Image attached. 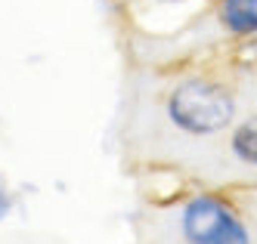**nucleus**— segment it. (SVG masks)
<instances>
[{"label": "nucleus", "mask_w": 257, "mask_h": 244, "mask_svg": "<svg viewBox=\"0 0 257 244\" xmlns=\"http://www.w3.org/2000/svg\"><path fill=\"white\" fill-rule=\"evenodd\" d=\"M7 213H10V195L4 189V179H0V219H4Z\"/></svg>", "instance_id": "nucleus-5"}, {"label": "nucleus", "mask_w": 257, "mask_h": 244, "mask_svg": "<svg viewBox=\"0 0 257 244\" xmlns=\"http://www.w3.org/2000/svg\"><path fill=\"white\" fill-rule=\"evenodd\" d=\"M168 4H177V0H168Z\"/></svg>", "instance_id": "nucleus-6"}, {"label": "nucleus", "mask_w": 257, "mask_h": 244, "mask_svg": "<svg viewBox=\"0 0 257 244\" xmlns=\"http://www.w3.org/2000/svg\"><path fill=\"white\" fill-rule=\"evenodd\" d=\"M220 22L232 34H257V0H220Z\"/></svg>", "instance_id": "nucleus-3"}, {"label": "nucleus", "mask_w": 257, "mask_h": 244, "mask_svg": "<svg viewBox=\"0 0 257 244\" xmlns=\"http://www.w3.org/2000/svg\"><path fill=\"white\" fill-rule=\"evenodd\" d=\"M232 152H235L238 161L257 167V118H251V121L235 127V133H232Z\"/></svg>", "instance_id": "nucleus-4"}, {"label": "nucleus", "mask_w": 257, "mask_h": 244, "mask_svg": "<svg viewBox=\"0 0 257 244\" xmlns=\"http://www.w3.org/2000/svg\"><path fill=\"white\" fill-rule=\"evenodd\" d=\"M168 118L192 136H214L235 121V99L223 84L205 78L180 81L168 96Z\"/></svg>", "instance_id": "nucleus-1"}, {"label": "nucleus", "mask_w": 257, "mask_h": 244, "mask_svg": "<svg viewBox=\"0 0 257 244\" xmlns=\"http://www.w3.org/2000/svg\"><path fill=\"white\" fill-rule=\"evenodd\" d=\"M180 232L186 244H251L238 213L217 195H195L183 207Z\"/></svg>", "instance_id": "nucleus-2"}]
</instances>
